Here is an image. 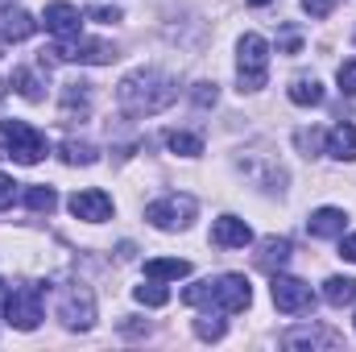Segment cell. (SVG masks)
Here are the masks:
<instances>
[{"label":"cell","instance_id":"obj_1","mask_svg":"<svg viewBox=\"0 0 356 352\" xmlns=\"http://www.w3.org/2000/svg\"><path fill=\"white\" fill-rule=\"evenodd\" d=\"M175 99H178V83L166 71H154V67L124 75L120 88H116V104H120L129 116H158V112H166Z\"/></svg>","mask_w":356,"mask_h":352},{"label":"cell","instance_id":"obj_2","mask_svg":"<svg viewBox=\"0 0 356 352\" xmlns=\"http://www.w3.org/2000/svg\"><path fill=\"white\" fill-rule=\"evenodd\" d=\"M269 79V42L261 33H245L236 42V83L241 91H261Z\"/></svg>","mask_w":356,"mask_h":352},{"label":"cell","instance_id":"obj_3","mask_svg":"<svg viewBox=\"0 0 356 352\" xmlns=\"http://www.w3.org/2000/svg\"><path fill=\"white\" fill-rule=\"evenodd\" d=\"M0 150L13 162H21V166H38L50 145H46V137L33 125H25V120H0Z\"/></svg>","mask_w":356,"mask_h":352},{"label":"cell","instance_id":"obj_4","mask_svg":"<svg viewBox=\"0 0 356 352\" xmlns=\"http://www.w3.org/2000/svg\"><path fill=\"white\" fill-rule=\"evenodd\" d=\"M116 58V46L112 42H99V38H67V42H54L50 50H42V63H88V67H104Z\"/></svg>","mask_w":356,"mask_h":352},{"label":"cell","instance_id":"obj_5","mask_svg":"<svg viewBox=\"0 0 356 352\" xmlns=\"http://www.w3.org/2000/svg\"><path fill=\"white\" fill-rule=\"evenodd\" d=\"M54 311H58L63 328H71V332H88L91 323H95V298H91V290L83 282H63Z\"/></svg>","mask_w":356,"mask_h":352},{"label":"cell","instance_id":"obj_6","mask_svg":"<svg viewBox=\"0 0 356 352\" xmlns=\"http://www.w3.org/2000/svg\"><path fill=\"white\" fill-rule=\"evenodd\" d=\"M195 211H199V203L191 195H162V199H154L145 207V220L154 228H162V232H178V228H186L195 220Z\"/></svg>","mask_w":356,"mask_h":352},{"label":"cell","instance_id":"obj_7","mask_svg":"<svg viewBox=\"0 0 356 352\" xmlns=\"http://www.w3.org/2000/svg\"><path fill=\"white\" fill-rule=\"evenodd\" d=\"M4 319H8L17 332H33V328L42 323V286H33V282L13 286V290H8Z\"/></svg>","mask_w":356,"mask_h":352},{"label":"cell","instance_id":"obj_8","mask_svg":"<svg viewBox=\"0 0 356 352\" xmlns=\"http://www.w3.org/2000/svg\"><path fill=\"white\" fill-rule=\"evenodd\" d=\"M249 303H253V286H249L245 273H224V278L211 282V303L207 307H216L224 315H236V311H249Z\"/></svg>","mask_w":356,"mask_h":352},{"label":"cell","instance_id":"obj_9","mask_svg":"<svg viewBox=\"0 0 356 352\" xmlns=\"http://www.w3.org/2000/svg\"><path fill=\"white\" fill-rule=\"evenodd\" d=\"M269 294H273V307H277L282 315H302V311H311V307H315V294H311V286H307L302 278L273 273Z\"/></svg>","mask_w":356,"mask_h":352},{"label":"cell","instance_id":"obj_10","mask_svg":"<svg viewBox=\"0 0 356 352\" xmlns=\"http://www.w3.org/2000/svg\"><path fill=\"white\" fill-rule=\"evenodd\" d=\"M67 207H71V216H75V220H88V224H104V220L112 216V199H108L104 191H95V186L75 191Z\"/></svg>","mask_w":356,"mask_h":352},{"label":"cell","instance_id":"obj_11","mask_svg":"<svg viewBox=\"0 0 356 352\" xmlns=\"http://www.w3.org/2000/svg\"><path fill=\"white\" fill-rule=\"evenodd\" d=\"M282 344H286V349H340V344H344V336H340V332H332V328L307 323V328H290V332L282 336Z\"/></svg>","mask_w":356,"mask_h":352},{"label":"cell","instance_id":"obj_12","mask_svg":"<svg viewBox=\"0 0 356 352\" xmlns=\"http://www.w3.org/2000/svg\"><path fill=\"white\" fill-rule=\"evenodd\" d=\"M79 25H83V17H79V8H75V4H67V0L46 4V29H50L58 42L79 38Z\"/></svg>","mask_w":356,"mask_h":352},{"label":"cell","instance_id":"obj_13","mask_svg":"<svg viewBox=\"0 0 356 352\" xmlns=\"http://www.w3.org/2000/svg\"><path fill=\"white\" fill-rule=\"evenodd\" d=\"M211 241H216L220 249H245V245H253V228H249L241 216H220V220L211 224Z\"/></svg>","mask_w":356,"mask_h":352},{"label":"cell","instance_id":"obj_14","mask_svg":"<svg viewBox=\"0 0 356 352\" xmlns=\"http://www.w3.org/2000/svg\"><path fill=\"white\" fill-rule=\"evenodd\" d=\"M307 232H311V237H319V241L344 237V211H340V207H319V211L307 220Z\"/></svg>","mask_w":356,"mask_h":352},{"label":"cell","instance_id":"obj_15","mask_svg":"<svg viewBox=\"0 0 356 352\" xmlns=\"http://www.w3.org/2000/svg\"><path fill=\"white\" fill-rule=\"evenodd\" d=\"M327 154L340 158V162H356V125L340 120V125L327 133Z\"/></svg>","mask_w":356,"mask_h":352},{"label":"cell","instance_id":"obj_16","mask_svg":"<svg viewBox=\"0 0 356 352\" xmlns=\"http://www.w3.org/2000/svg\"><path fill=\"white\" fill-rule=\"evenodd\" d=\"M286 262H290V241H286V237H266V241H261V253H257V265H261L266 273H277Z\"/></svg>","mask_w":356,"mask_h":352},{"label":"cell","instance_id":"obj_17","mask_svg":"<svg viewBox=\"0 0 356 352\" xmlns=\"http://www.w3.org/2000/svg\"><path fill=\"white\" fill-rule=\"evenodd\" d=\"M186 273H191V262H182V257H154V262H145V278H154V282H178Z\"/></svg>","mask_w":356,"mask_h":352},{"label":"cell","instance_id":"obj_18","mask_svg":"<svg viewBox=\"0 0 356 352\" xmlns=\"http://www.w3.org/2000/svg\"><path fill=\"white\" fill-rule=\"evenodd\" d=\"M0 29H4V42H25V38H29V33L38 29V21H33V17H29L25 8H8V13H4V25H0Z\"/></svg>","mask_w":356,"mask_h":352},{"label":"cell","instance_id":"obj_19","mask_svg":"<svg viewBox=\"0 0 356 352\" xmlns=\"http://www.w3.org/2000/svg\"><path fill=\"white\" fill-rule=\"evenodd\" d=\"M290 104H298V108H315V104H323V88H319V79L298 75V79L290 83Z\"/></svg>","mask_w":356,"mask_h":352},{"label":"cell","instance_id":"obj_20","mask_svg":"<svg viewBox=\"0 0 356 352\" xmlns=\"http://www.w3.org/2000/svg\"><path fill=\"white\" fill-rule=\"evenodd\" d=\"M88 104H91V83H63V116H83L88 112Z\"/></svg>","mask_w":356,"mask_h":352},{"label":"cell","instance_id":"obj_21","mask_svg":"<svg viewBox=\"0 0 356 352\" xmlns=\"http://www.w3.org/2000/svg\"><path fill=\"white\" fill-rule=\"evenodd\" d=\"M323 298L332 307H353L356 303V278H327L323 282Z\"/></svg>","mask_w":356,"mask_h":352},{"label":"cell","instance_id":"obj_22","mask_svg":"<svg viewBox=\"0 0 356 352\" xmlns=\"http://www.w3.org/2000/svg\"><path fill=\"white\" fill-rule=\"evenodd\" d=\"M58 154H63V162L67 166H91L99 154H95V145H88V141H75V137H67L63 145H58Z\"/></svg>","mask_w":356,"mask_h":352},{"label":"cell","instance_id":"obj_23","mask_svg":"<svg viewBox=\"0 0 356 352\" xmlns=\"http://www.w3.org/2000/svg\"><path fill=\"white\" fill-rule=\"evenodd\" d=\"M13 88L21 91L29 104H42V99H46V91H42V79H38L29 67H17V71H13Z\"/></svg>","mask_w":356,"mask_h":352},{"label":"cell","instance_id":"obj_24","mask_svg":"<svg viewBox=\"0 0 356 352\" xmlns=\"http://www.w3.org/2000/svg\"><path fill=\"white\" fill-rule=\"evenodd\" d=\"M166 145H170V154H182V158H199L203 154V137L199 133H166Z\"/></svg>","mask_w":356,"mask_h":352},{"label":"cell","instance_id":"obj_25","mask_svg":"<svg viewBox=\"0 0 356 352\" xmlns=\"http://www.w3.org/2000/svg\"><path fill=\"white\" fill-rule=\"evenodd\" d=\"M25 207H29V211H46V216H50V211L58 207L54 186H29V191H25Z\"/></svg>","mask_w":356,"mask_h":352},{"label":"cell","instance_id":"obj_26","mask_svg":"<svg viewBox=\"0 0 356 352\" xmlns=\"http://www.w3.org/2000/svg\"><path fill=\"white\" fill-rule=\"evenodd\" d=\"M220 315H224V311H216V315H199V319H195V336H199V340H224L228 323H224Z\"/></svg>","mask_w":356,"mask_h":352},{"label":"cell","instance_id":"obj_27","mask_svg":"<svg viewBox=\"0 0 356 352\" xmlns=\"http://www.w3.org/2000/svg\"><path fill=\"white\" fill-rule=\"evenodd\" d=\"M133 298H137L141 307H166V303H170V290H166V286H158V282L149 278V286H137V290H133Z\"/></svg>","mask_w":356,"mask_h":352},{"label":"cell","instance_id":"obj_28","mask_svg":"<svg viewBox=\"0 0 356 352\" xmlns=\"http://www.w3.org/2000/svg\"><path fill=\"white\" fill-rule=\"evenodd\" d=\"M323 141H327V137H323V133H319V129H298V133H294V145H298V150H302V154H307V158H315V154H319V145H323Z\"/></svg>","mask_w":356,"mask_h":352},{"label":"cell","instance_id":"obj_29","mask_svg":"<svg viewBox=\"0 0 356 352\" xmlns=\"http://www.w3.org/2000/svg\"><path fill=\"white\" fill-rule=\"evenodd\" d=\"M191 99H195L199 108H211V104L220 99V91H216V83H207V79H203V83H195V91H191Z\"/></svg>","mask_w":356,"mask_h":352},{"label":"cell","instance_id":"obj_30","mask_svg":"<svg viewBox=\"0 0 356 352\" xmlns=\"http://www.w3.org/2000/svg\"><path fill=\"white\" fill-rule=\"evenodd\" d=\"M336 79H340V91H344V95H356V58L353 63H340Z\"/></svg>","mask_w":356,"mask_h":352},{"label":"cell","instance_id":"obj_31","mask_svg":"<svg viewBox=\"0 0 356 352\" xmlns=\"http://www.w3.org/2000/svg\"><path fill=\"white\" fill-rule=\"evenodd\" d=\"M91 21H104V25H112V21H120V8L116 4H95V8H88Z\"/></svg>","mask_w":356,"mask_h":352},{"label":"cell","instance_id":"obj_32","mask_svg":"<svg viewBox=\"0 0 356 352\" xmlns=\"http://www.w3.org/2000/svg\"><path fill=\"white\" fill-rule=\"evenodd\" d=\"M17 186H21V182H13L8 175H0V211L17 203Z\"/></svg>","mask_w":356,"mask_h":352},{"label":"cell","instance_id":"obj_33","mask_svg":"<svg viewBox=\"0 0 356 352\" xmlns=\"http://www.w3.org/2000/svg\"><path fill=\"white\" fill-rule=\"evenodd\" d=\"M302 8H307L311 17H327V13L336 8V0H302Z\"/></svg>","mask_w":356,"mask_h":352},{"label":"cell","instance_id":"obj_34","mask_svg":"<svg viewBox=\"0 0 356 352\" xmlns=\"http://www.w3.org/2000/svg\"><path fill=\"white\" fill-rule=\"evenodd\" d=\"M340 257H348V262H356V232H348V237H340Z\"/></svg>","mask_w":356,"mask_h":352},{"label":"cell","instance_id":"obj_35","mask_svg":"<svg viewBox=\"0 0 356 352\" xmlns=\"http://www.w3.org/2000/svg\"><path fill=\"white\" fill-rule=\"evenodd\" d=\"M282 50H286V54H294V50H298V33H294V29H286V33H282Z\"/></svg>","mask_w":356,"mask_h":352},{"label":"cell","instance_id":"obj_36","mask_svg":"<svg viewBox=\"0 0 356 352\" xmlns=\"http://www.w3.org/2000/svg\"><path fill=\"white\" fill-rule=\"evenodd\" d=\"M8 290H13V286L0 278V319H4V307H8Z\"/></svg>","mask_w":356,"mask_h":352},{"label":"cell","instance_id":"obj_37","mask_svg":"<svg viewBox=\"0 0 356 352\" xmlns=\"http://www.w3.org/2000/svg\"><path fill=\"white\" fill-rule=\"evenodd\" d=\"M249 4H269V0H249Z\"/></svg>","mask_w":356,"mask_h":352},{"label":"cell","instance_id":"obj_38","mask_svg":"<svg viewBox=\"0 0 356 352\" xmlns=\"http://www.w3.org/2000/svg\"><path fill=\"white\" fill-rule=\"evenodd\" d=\"M0 99H4V83H0Z\"/></svg>","mask_w":356,"mask_h":352},{"label":"cell","instance_id":"obj_39","mask_svg":"<svg viewBox=\"0 0 356 352\" xmlns=\"http://www.w3.org/2000/svg\"><path fill=\"white\" fill-rule=\"evenodd\" d=\"M353 323H356V319H353Z\"/></svg>","mask_w":356,"mask_h":352}]
</instances>
